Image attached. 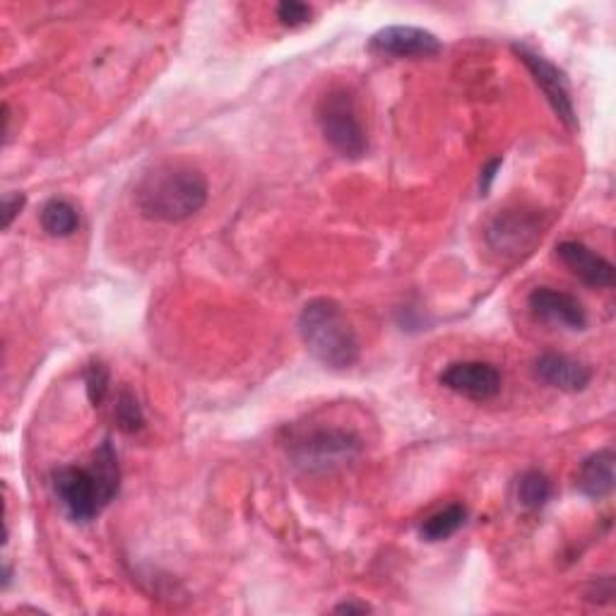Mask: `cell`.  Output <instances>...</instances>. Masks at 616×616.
<instances>
[{"label": "cell", "instance_id": "1", "mask_svg": "<svg viewBox=\"0 0 616 616\" xmlns=\"http://www.w3.org/2000/svg\"><path fill=\"white\" fill-rule=\"evenodd\" d=\"M58 501L75 522H89L107 508L121 489V468L111 441H104L92 456L89 468L66 465L51 475Z\"/></svg>", "mask_w": 616, "mask_h": 616}, {"label": "cell", "instance_id": "2", "mask_svg": "<svg viewBox=\"0 0 616 616\" xmlns=\"http://www.w3.org/2000/svg\"><path fill=\"white\" fill-rule=\"evenodd\" d=\"M207 195L209 186L201 169L182 162H167L157 164L143 176L135 190V203L143 217L176 224L198 215L207 203Z\"/></svg>", "mask_w": 616, "mask_h": 616}, {"label": "cell", "instance_id": "3", "mask_svg": "<svg viewBox=\"0 0 616 616\" xmlns=\"http://www.w3.org/2000/svg\"><path fill=\"white\" fill-rule=\"evenodd\" d=\"M299 335L315 362L327 369H352L362 354L350 315L335 299H311L299 313Z\"/></svg>", "mask_w": 616, "mask_h": 616}, {"label": "cell", "instance_id": "4", "mask_svg": "<svg viewBox=\"0 0 616 616\" xmlns=\"http://www.w3.org/2000/svg\"><path fill=\"white\" fill-rule=\"evenodd\" d=\"M287 453L304 472L325 475L354 462L362 453V439L354 431L338 427L311 429L292 436Z\"/></svg>", "mask_w": 616, "mask_h": 616}, {"label": "cell", "instance_id": "5", "mask_svg": "<svg viewBox=\"0 0 616 616\" xmlns=\"http://www.w3.org/2000/svg\"><path fill=\"white\" fill-rule=\"evenodd\" d=\"M315 118H319V128L325 143L335 153L348 159H362L366 155V133L362 121H359L354 97L348 89H330L325 97H321Z\"/></svg>", "mask_w": 616, "mask_h": 616}, {"label": "cell", "instance_id": "6", "mask_svg": "<svg viewBox=\"0 0 616 616\" xmlns=\"http://www.w3.org/2000/svg\"><path fill=\"white\" fill-rule=\"evenodd\" d=\"M542 238V217L530 209H503L487 227V244L501 255L518 258Z\"/></svg>", "mask_w": 616, "mask_h": 616}, {"label": "cell", "instance_id": "7", "mask_svg": "<svg viewBox=\"0 0 616 616\" xmlns=\"http://www.w3.org/2000/svg\"><path fill=\"white\" fill-rule=\"evenodd\" d=\"M514 51L522 61V66L530 70L537 87L542 89V95L549 101V107L554 109V114L559 116L570 130L578 128L576 104H574V97H570V87H568L566 75L559 68H556L551 61H547L542 53L532 51L530 47H525V43H514Z\"/></svg>", "mask_w": 616, "mask_h": 616}, {"label": "cell", "instance_id": "8", "mask_svg": "<svg viewBox=\"0 0 616 616\" xmlns=\"http://www.w3.org/2000/svg\"><path fill=\"white\" fill-rule=\"evenodd\" d=\"M369 51L390 58H431L443 51V43L429 29L390 25L369 39Z\"/></svg>", "mask_w": 616, "mask_h": 616}, {"label": "cell", "instance_id": "9", "mask_svg": "<svg viewBox=\"0 0 616 616\" xmlns=\"http://www.w3.org/2000/svg\"><path fill=\"white\" fill-rule=\"evenodd\" d=\"M439 381L450 393L475 402H487L501 393V371L487 362H456L443 369Z\"/></svg>", "mask_w": 616, "mask_h": 616}, {"label": "cell", "instance_id": "10", "mask_svg": "<svg viewBox=\"0 0 616 616\" xmlns=\"http://www.w3.org/2000/svg\"><path fill=\"white\" fill-rule=\"evenodd\" d=\"M532 319L547 325H559L566 330L588 327V311L574 294L551 287H537L528 296Z\"/></svg>", "mask_w": 616, "mask_h": 616}, {"label": "cell", "instance_id": "11", "mask_svg": "<svg viewBox=\"0 0 616 616\" xmlns=\"http://www.w3.org/2000/svg\"><path fill=\"white\" fill-rule=\"evenodd\" d=\"M556 258H559L570 273H574L583 284L595 290L614 287V265L599 255L597 251L588 248L580 242H561L556 246Z\"/></svg>", "mask_w": 616, "mask_h": 616}, {"label": "cell", "instance_id": "12", "mask_svg": "<svg viewBox=\"0 0 616 616\" xmlns=\"http://www.w3.org/2000/svg\"><path fill=\"white\" fill-rule=\"evenodd\" d=\"M532 371L539 381L556 390H564V393H583L593 381V369L588 364L556 352L539 354Z\"/></svg>", "mask_w": 616, "mask_h": 616}, {"label": "cell", "instance_id": "13", "mask_svg": "<svg viewBox=\"0 0 616 616\" xmlns=\"http://www.w3.org/2000/svg\"><path fill=\"white\" fill-rule=\"evenodd\" d=\"M614 462L616 456L612 448H603L588 456L578 468V489L588 499L603 501L614 491Z\"/></svg>", "mask_w": 616, "mask_h": 616}, {"label": "cell", "instance_id": "14", "mask_svg": "<svg viewBox=\"0 0 616 616\" xmlns=\"http://www.w3.org/2000/svg\"><path fill=\"white\" fill-rule=\"evenodd\" d=\"M39 222H41L43 232H47L49 236H56V238L72 236L80 229L78 209H75V205L63 198H53L43 205L39 213Z\"/></svg>", "mask_w": 616, "mask_h": 616}, {"label": "cell", "instance_id": "15", "mask_svg": "<svg viewBox=\"0 0 616 616\" xmlns=\"http://www.w3.org/2000/svg\"><path fill=\"white\" fill-rule=\"evenodd\" d=\"M465 520H468V508L462 503H450L439 514L429 516L422 522V528H419V535H422L424 542H443V539L453 537L462 528Z\"/></svg>", "mask_w": 616, "mask_h": 616}, {"label": "cell", "instance_id": "16", "mask_svg": "<svg viewBox=\"0 0 616 616\" xmlns=\"http://www.w3.org/2000/svg\"><path fill=\"white\" fill-rule=\"evenodd\" d=\"M518 503L525 510H539L545 508L547 501L551 499V482L545 472L539 470H528L525 475H520L518 479Z\"/></svg>", "mask_w": 616, "mask_h": 616}, {"label": "cell", "instance_id": "17", "mask_svg": "<svg viewBox=\"0 0 616 616\" xmlns=\"http://www.w3.org/2000/svg\"><path fill=\"white\" fill-rule=\"evenodd\" d=\"M116 424L121 427L126 433H135L145 427V414L138 398H135L130 390H121L116 398V408H114Z\"/></svg>", "mask_w": 616, "mask_h": 616}, {"label": "cell", "instance_id": "18", "mask_svg": "<svg viewBox=\"0 0 616 616\" xmlns=\"http://www.w3.org/2000/svg\"><path fill=\"white\" fill-rule=\"evenodd\" d=\"M109 385H111V373L101 362H92L85 369V390L89 402H92V408H101L104 400L109 395Z\"/></svg>", "mask_w": 616, "mask_h": 616}, {"label": "cell", "instance_id": "19", "mask_svg": "<svg viewBox=\"0 0 616 616\" xmlns=\"http://www.w3.org/2000/svg\"><path fill=\"white\" fill-rule=\"evenodd\" d=\"M311 14H313L311 6L299 3V0H282L277 6V20L284 27H302L311 20Z\"/></svg>", "mask_w": 616, "mask_h": 616}, {"label": "cell", "instance_id": "20", "mask_svg": "<svg viewBox=\"0 0 616 616\" xmlns=\"http://www.w3.org/2000/svg\"><path fill=\"white\" fill-rule=\"evenodd\" d=\"M25 205H27V195L25 193H18V190L6 193V198H3V229L12 227L14 217H18L22 213Z\"/></svg>", "mask_w": 616, "mask_h": 616}, {"label": "cell", "instance_id": "21", "mask_svg": "<svg viewBox=\"0 0 616 616\" xmlns=\"http://www.w3.org/2000/svg\"><path fill=\"white\" fill-rule=\"evenodd\" d=\"M612 597H614V580L609 576L607 578H599L593 585V590L588 593L590 603H612Z\"/></svg>", "mask_w": 616, "mask_h": 616}, {"label": "cell", "instance_id": "22", "mask_svg": "<svg viewBox=\"0 0 616 616\" xmlns=\"http://www.w3.org/2000/svg\"><path fill=\"white\" fill-rule=\"evenodd\" d=\"M501 169V157H493L491 162H487V167L482 169V176H479V190H482V195L489 193L493 178H496V172Z\"/></svg>", "mask_w": 616, "mask_h": 616}, {"label": "cell", "instance_id": "23", "mask_svg": "<svg viewBox=\"0 0 616 616\" xmlns=\"http://www.w3.org/2000/svg\"><path fill=\"white\" fill-rule=\"evenodd\" d=\"M335 614H369L371 607L366 603H356V599H344L335 609Z\"/></svg>", "mask_w": 616, "mask_h": 616}, {"label": "cell", "instance_id": "24", "mask_svg": "<svg viewBox=\"0 0 616 616\" xmlns=\"http://www.w3.org/2000/svg\"><path fill=\"white\" fill-rule=\"evenodd\" d=\"M10 121H12L10 107H8V104H3V138H6V143L10 140Z\"/></svg>", "mask_w": 616, "mask_h": 616}, {"label": "cell", "instance_id": "25", "mask_svg": "<svg viewBox=\"0 0 616 616\" xmlns=\"http://www.w3.org/2000/svg\"><path fill=\"white\" fill-rule=\"evenodd\" d=\"M10 580H12V568H10V564L6 561V564H3V588H6V590L10 588Z\"/></svg>", "mask_w": 616, "mask_h": 616}]
</instances>
